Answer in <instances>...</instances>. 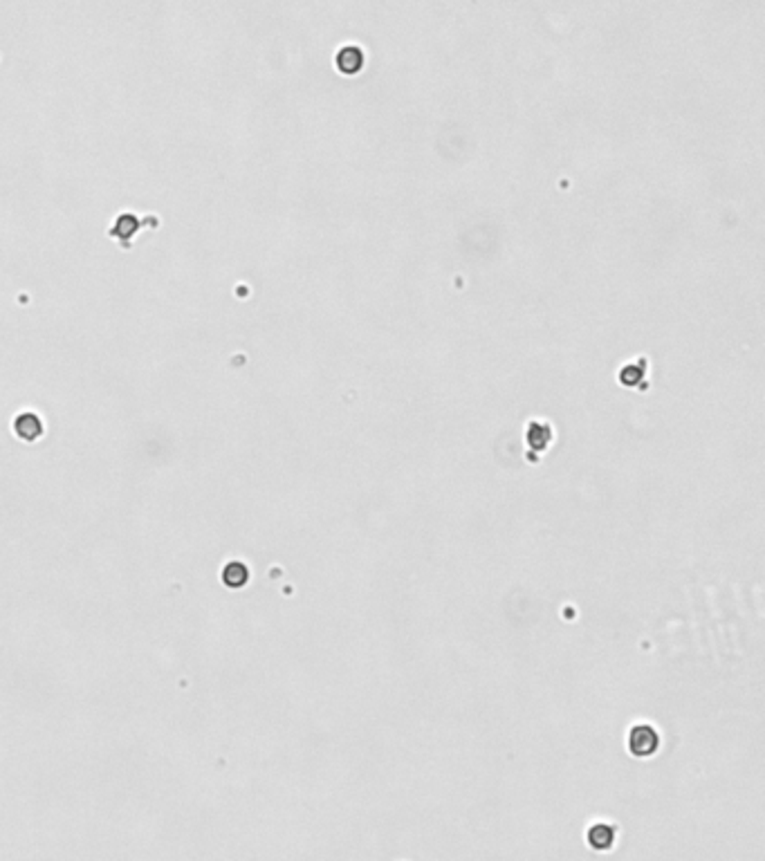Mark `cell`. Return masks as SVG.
I'll return each mask as SVG.
<instances>
[{
  "instance_id": "cell-1",
  "label": "cell",
  "mask_w": 765,
  "mask_h": 861,
  "mask_svg": "<svg viewBox=\"0 0 765 861\" xmlns=\"http://www.w3.org/2000/svg\"><path fill=\"white\" fill-rule=\"evenodd\" d=\"M629 749L637 759H648L660 749V736L651 725H637L631 729Z\"/></svg>"
},
{
  "instance_id": "cell-2",
  "label": "cell",
  "mask_w": 765,
  "mask_h": 861,
  "mask_svg": "<svg viewBox=\"0 0 765 861\" xmlns=\"http://www.w3.org/2000/svg\"><path fill=\"white\" fill-rule=\"evenodd\" d=\"M618 839V830L611 823H592L586 832V841L592 850H611Z\"/></svg>"
},
{
  "instance_id": "cell-3",
  "label": "cell",
  "mask_w": 765,
  "mask_h": 861,
  "mask_svg": "<svg viewBox=\"0 0 765 861\" xmlns=\"http://www.w3.org/2000/svg\"><path fill=\"white\" fill-rule=\"evenodd\" d=\"M14 429H16V435L20 440L34 442L43 435V422H41L39 415H34V413H22V415L16 418Z\"/></svg>"
},
{
  "instance_id": "cell-4",
  "label": "cell",
  "mask_w": 765,
  "mask_h": 861,
  "mask_svg": "<svg viewBox=\"0 0 765 861\" xmlns=\"http://www.w3.org/2000/svg\"><path fill=\"white\" fill-rule=\"evenodd\" d=\"M337 67L344 74H357L364 67V52L359 48H341L337 54Z\"/></svg>"
},
{
  "instance_id": "cell-5",
  "label": "cell",
  "mask_w": 765,
  "mask_h": 861,
  "mask_svg": "<svg viewBox=\"0 0 765 861\" xmlns=\"http://www.w3.org/2000/svg\"><path fill=\"white\" fill-rule=\"evenodd\" d=\"M247 579H249V570H247V566L238 563V561L227 563L225 570H222V581H225V585H230V588H243V585L247 583Z\"/></svg>"
},
{
  "instance_id": "cell-6",
  "label": "cell",
  "mask_w": 765,
  "mask_h": 861,
  "mask_svg": "<svg viewBox=\"0 0 765 861\" xmlns=\"http://www.w3.org/2000/svg\"><path fill=\"white\" fill-rule=\"evenodd\" d=\"M550 440H552V431H550V429L543 427V424H532L530 431H528V442H530L532 449L543 451Z\"/></svg>"
}]
</instances>
